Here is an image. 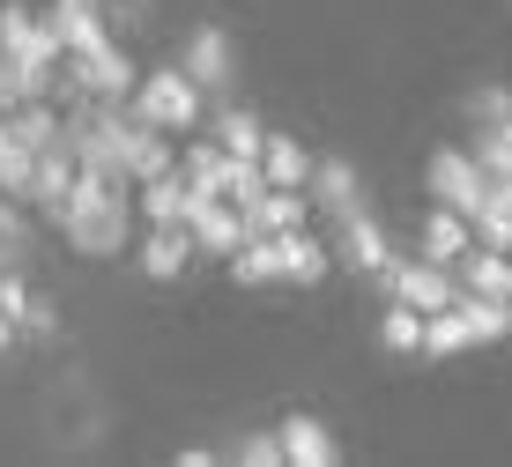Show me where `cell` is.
Returning a JSON list of instances; mask_svg holds the SVG:
<instances>
[{"instance_id": "1", "label": "cell", "mask_w": 512, "mask_h": 467, "mask_svg": "<svg viewBox=\"0 0 512 467\" xmlns=\"http://www.w3.org/2000/svg\"><path fill=\"white\" fill-rule=\"evenodd\" d=\"M127 193H134V186H112V178H90V171H82L75 193H67V208L52 215V223H60V238L75 245V253H90V260L127 253V238H134V201H127Z\"/></svg>"}, {"instance_id": "2", "label": "cell", "mask_w": 512, "mask_h": 467, "mask_svg": "<svg viewBox=\"0 0 512 467\" xmlns=\"http://www.w3.org/2000/svg\"><path fill=\"white\" fill-rule=\"evenodd\" d=\"M0 60L15 67V82H23V97H45L52 75H60V60H67V45L52 38V23L45 15H30V8H0Z\"/></svg>"}, {"instance_id": "3", "label": "cell", "mask_w": 512, "mask_h": 467, "mask_svg": "<svg viewBox=\"0 0 512 467\" xmlns=\"http://www.w3.org/2000/svg\"><path fill=\"white\" fill-rule=\"evenodd\" d=\"M127 112L149 119V127H164V134H193L201 127V82H193L186 67H149V75L134 82Z\"/></svg>"}, {"instance_id": "4", "label": "cell", "mask_w": 512, "mask_h": 467, "mask_svg": "<svg viewBox=\"0 0 512 467\" xmlns=\"http://www.w3.org/2000/svg\"><path fill=\"white\" fill-rule=\"evenodd\" d=\"M423 186H431L446 208H461L468 223H475V208H483V193H490V171L475 164V149H438L431 171H423Z\"/></svg>"}, {"instance_id": "5", "label": "cell", "mask_w": 512, "mask_h": 467, "mask_svg": "<svg viewBox=\"0 0 512 467\" xmlns=\"http://www.w3.org/2000/svg\"><path fill=\"white\" fill-rule=\"evenodd\" d=\"M379 282H386V297L416 304V312H446V304L461 297V275H453V267H438V260H394Z\"/></svg>"}, {"instance_id": "6", "label": "cell", "mask_w": 512, "mask_h": 467, "mask_svg": "<svg viewBox=\"0 0 512 467\" xmlns=\"http://www.w3.org/2000/svg\"><path fill=\"white\" fill-rule=\"evenodd\" d=\"M119 156H127V178H134V186H149V178L179 171V149H171V134L149 127V119H134V112H127V127H119Z\"/></svg>"}, {"instance_id": "7", "label": "cell", "mask_w": 512, "mask_h": 467, "mask_svg": "<svg viewBox=\"0 0 512 467\" xmlns=\"http://www.w3.org/2000/svg\"><path fill=\"white\" fill-rule=\"evenodd\" d=\"M312 208L334 215V223H349V215H364L372 201H364V186H357V171L342 164V156H312Z\"/></svg>"}, {"instance_id": "8", "label": "cell", "mask_w": 512, "mask_h": 467, "mask_svg": "<svg viewBox=\"0 0 512 467\" xmlns=\"http://www.w3.org/2000/svg\"><path fill=\"white\" fill-rule=\"evenodd\" d=\"M334 260L357 267V275H386V267H394V245H386V230L372 223V208L349 215V223H334Z\"/></svg>"}, {"instance_id": "9", "label": "cell", "mask_w": 512, "mask_h": 467, "mask_svg": "<svg viewBox=\"0 0 512 467\" xmlns=\"http://www.w3.org/2000/svg\"><path fill=\"white\" fill-rule=\"evenodd\" d=\"M416 245H423V260H438V267H461V260L475 253V223H468L461 208H446V201H438L431 215H423Z\"/></svg>"}, {"instance_id": "10", "label": "cell", "mask_w": 512, "mask_h": 467, "mask_svg": "<svg viewBox=\"0 0 512 467\" xmlns=\"http://www.w3.org/2000/svg\"><path fill=\"white\" fill-rule=\"evenodd\" d=\"M179 67L201 82V97H208V89H231V82H238V52H231V38H223V30H193L186 52H179Z\"/></svg>"}, {"instance_id": "11", "label": "cell", "mask_w": 512, "mask_h": 467, "mask_svg": "<svg viewBox=\"0 0 512 467\" xmlns=\"http://www.w3.org/2000/svg\"><path fill=\"white\" fill-rule=\"evenodd\" d=\"M193 253H201V245H193L186 223H156L149 238H141V275H149V282H179Z\"/></svg>"}, {"instance_id": "12", "label": "cell", "mask_w": 512, "mask_h": 467, "mask_svg": "<svg viewBox=\"0 0 512 467\" xmlns=\"http://www.w3.org/2000/svg\"><path fill=\"white\" fill-rule=\"evenodd\" d=\"M312 215V193L305 186H268L253 208H245V238H275V230H297Z\"/></svg>"}, {"instance_id": "13", "label": "cell", "mask_w": 512, "mask_h": 467, "mask_svg": "<svg viewBox=\"0 0 512 467\" xmlns=\"http://www.w3.org/2000/svg\"><path fill=\"white\" fill-rule=\"evenodd\" d=\"M275 245H282V282H297V290L327 282V267H334V245H320L305 223H297V230H275Z\"/></svg>"}, {"instance_id": "14", "label": "cell", "mask_w": 512, "mask_h": 467, "mask_svg": "<svg viewBox=\"0 0 512 467\" xmlns=\"http://www.w3.org/2000/svg\"><path fill=\"white\" fill-rule=\"evenodd\" d=\"M75 178H82L75 149H67V141H52V149H38V178H30V201H38L45 215H60V208H67V193H75Z\"/></svg>"}, {"instance_id": "15", "label": "cell", "mask_w": 512, "mask_h": 467, "mask_svg": "<svg viewBox=\"0 0 512 467\" xmlns=\"http://www.w3.org/2000/svg\"><path fill=\"white\" fill-rule=\"evenodd\" d=\"M282 460H290V467H334V460H342V445L327 438V423L290 416V423H282Z\"/></svg>"}, {"instance_id": "16", "label": "cell", "mask_w": 512, "mask_h": 467, "mask_svg": "<svg viewBox=\"0 0 512 467\" xmlns=\"http://www.w3.org/2000/svg\"><path fill=\"white\" fill-rule=\"evenodd\" d=\"M461 290H475V297H512V253H498V245L475 238V253L461 260Z\"/></svg>"}, {"instance_id": "17", "label": "cell", "mask_w": 512, "mask_h": 467, "mask_svg": "<svg viewBox=\"0 0 512 467\" xmlns=\"http://www.w3.org/2000/svg\"><path fill=\"white\" fill-rule=\"evenodd\" d=\"M453 312L468 319V341H505L512 334V297H475V290H461V297H453Z\"/></svg>"}, {"instance_id": "18", "label": "cell", "mask_w": 512, "mask_h": 467, "mask_svg": "<svg viewBox=\"0 0 512 467\" xmlns=\"http://www.w3.org/2000/svg\"><path fill=\"white\" fill-rule=\"evenodd\" d=\"M260 171H268V186H312V156H305V141H297V134H268Z\"/></svg>"}, {"instance_id": "19", "label": "cell", "mask_w": 512, "mask_h": 467, "mask_svg": "<svg viewBox=\"0 0 512 467\" xmlns=\"http://www.w3.org/2000/svg\"><path fill=\"white\" fill-rule=\"evenodd\" d=\"M0 119H8V134L23 141V149H52V141H60V127H67V119L52 112L45 97H23L15 112H0Z\"/></svg>"}, {"instance_id": "20", "label": "cell", "mask_w": 512, "mask_h": 467, "mask_svg": "<svg viewBox=\"0 0 512 467\" xmlns=\"http://www.w3.org/2000/svg\"><path fill=\"white\" fill-rule=\"evenodd\" d=\"M475 238L498 245V253H512V178H490L483 208H475Z\"/></svg>"}, {"instance_id": "21", "label": "cell", "mask_w": 512, "mask_h": 467, "mask_svg": "<svg viewBox=\"0 0 512 467\" xmlns=\"http://www.w3.org/2000/svg\"><path fill=\"white\" fill-rule=\"evenodd\" d=\"M231 282H245V290L282 282V245H275V238H245L238 253H231Z\"/></svg>"}, {"instance_id": "22", "label": "cell", "mask_w": 512, "mask_h": 467, "mask_svg": "<svg viewBox=\"0 0 512 467\" xmlns=\"http://www.w3.org/2000/svg\"><path fill=\"white\" fill-rule=\"evenodd\" d=\"M179 171H186V186H193V193H223V171H231V149H223V141H193V149L179 156Z\"/></svg>"}, {"instance_id": "23", "label": "cell", "mask_w": 512, "mask_h": 467, "mask_svg": "<svg viewBox=\"0 0 512 467\" xmlns=\"http://www.w3.org/2000/svg\"><path fill=\"white\" fill-rule=\"evenodd\" d=\"M186 171H164V178H149V186H141V215H149V223H186Z\"/></svg>"}, {"instance_id": "24", "label": "cell", "mask_w": 512, "mask_h": 467, "mask_svg": "<svg viewBox=\"0 0 512 467\" xmlns=\"http://www.w3.org/2000/svg\"><path fill=\"white\" fill-rule=\"evenodd\" d=\"M30 178H38V149H23V141L8 134V119H0V193L30 201Z\"/></svg>"}, {"instance_id": "25", "label": "cell", "mask_w": 512, "mask_h": 467, "mask_svg": "<svg viewBox=\"0 0 512 467\" xmlns=\"http://www.w3.org/2000/svg\"><path fill=\"white\" fill-rule=\"evenodd\" d=\"M379 349H394V356H416L423 349V312H416V304H386V312H379Z\"/></svg>"}, {"instance_id": "26", "label": "cell", "mask_w": 512, "mask_h": 467, "mask_svg": "<svg viewBox=\"0 0 512 467\" xmlns=\"http://www.w3.org/2000/svg\"><path fill=\"white\" fill-rule=\"evenodd\" d=\"M216 141H223L231 156H260V149H268V127H260L253 112H238V104H231V112H216Z\"/></svg>"}, {"instance_id": "27", "label": "cell", "mask_w": 512, "mask_h": 467, "mask_svg": "<svg viewBox=\"0 0 512 467\" xmlns=\"http://www.w3.org/2000/svg\"><path fill=\"white\" fill-rule=\"evenodd\" d=\"M461 349H468V319L453 304L446 312H423V356H461Z\"/></svg>"}, {"instance_id": "28", "label": "cell", "mask_w": 512, "mask_h": 467, "mask_svg": "<svg viewBox=\"0 0 512 467\" xmlns=\"http://www.w3.org/2000/svg\"><path fill=\"white\" fill-rule=\"evenodd\" d=\"M260 193H268V171H260V156H231V171H223V201L253 208Z\"/></svg>"}, {"instance_id": "29", "label": "cell", "mask_w": 512, "mask_h": 467, "mask_svg": "<svg viewBox=\"0 0 512 467\" xmlns=\"http://www.w3.org/2000/svg\"><path fill=\"white\" fill-rule=\"evenodd\" d=\"M30 253V230H23V215H15V193H0V267H15Z\"/></svg>"}, {"instance_id": "30", "label": "cell", "mask_w": 512, "mask_h": 467, "mask_svg": "<svg viewBox=\"0 0 512 467\" xmlns=\"http://www.w3.org/2000/svg\"><path fill=\"white\" fill-rule=\"evenodd\" d=\"M475 164H483L490 178H512V141L490 134V127H475Z\"/></svg>"}, {"instance_id": "31", "label": "cell", "mask_w": 512, "mask_h": 467, "mask_svg": "<svg viewBox=\"0 0 512 467\" xmlns=\"http://www.w3.org/2000/svg\"><path fill=\"white\" fill-rule=\"evenodd\" d=\"M468 119H475V127H505V119H512V89H475Z\"/></svg>"}, {"instance_id": "32", "label": "cell", "mask_w": 512, "mask_h": 467, "mask_svg": "<svg viewBox=\"0 0 512 467\" xmlns=\"http://www.w3.org/2000/svg\"><path fill=\"white\" fill-rule=\"evenodd\" d=\"M0 312H8L15 327H23V312H30V290H23V275H15V267H0Z\"/></svg>"}, {"instance_id": "33", "label": "cell", "mask_w": 512, "mask_h": 467, "mask_svg": "<svg viewBox=\"0 0 512 467\" xmlns=\"http://www.w3.org/2000/svg\"><path fill=\"white\" fill-rule=\"evenodd\" d=\"M238 460H245V467H275V460H282V430H275V438H245Z\"/></svg>"}, {"instance_id": "34", "label": "cell", "mask_w": 512, "mask_h": 467, "mask_svg": "<svg viewBox=\"0 0 512 467\" xmlns=\"http://www.w3.org/2000/svg\"><path fill=\"white\" fill-rule=\"evenodd\" d=\"M15 104H23V82H15V67L0 60V112H15Z\"/></svg>"}, {"instance_id": "35", "label": "cell", "mask_w": 512, "mask_h": 467, "mask_svg": "<svg viewBox=\"0 0 512 467\" xmlns=\"http://www.w3.org/2000/svg\"><path fill=\"white\" fill-rule=\"evenodd\" d=\"M52 319H60V312H52V304H38V297H30V312H23V327H30V334H52Z\"/></svg>"}, {"instance_id": "36", "label": "cell", "mask_w": 512, "mask_h": 467, "mask_svg": "<svg viewBox=\"0 0 512 467\" xmlns=\"http://www.w3.org/2000/svg\"><path fill=\"white\" fill-rule=\"evenodd\" d=\"M8 341H15V319H8V312H0V349H8Z\"/></svg>"}]
</instances>
